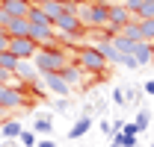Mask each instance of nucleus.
Wrapping results in <instances>:
<instances>
[{
	"label": "nucleus",
	"mask_w": 154,
	"mask_h": 147,
	"mask_svg": "<svg viewBox=\"0 0 154 147\" xmlns=\"http://www.w3.org/2000/svg\"><path fill=\"white\" fill-rule=\"evenodd\" d=\"M27 103V97H24V88L21 85H6V82H0V106L9 112V109H21Z\"/></svg>",
	"instance_id": "nucleus-5"
},
{
	"label": "nucleus",
	"mask_w": 154,
	"mask_h": 147,
	"mask_svg": "<svg viewBox=\"0 0 154 147\" xmlns=\"http://www.w3.org/2000/svg\"><path fill=\"white\" fill-rule=\"evenodd\" d=\"M80 24L86 30H107V18H110V3L107 0H89L83 6H77Z\"/></svg>",
	"instance_id": "nucleus-1"
},
{
	"label": "nucleus",
	"mask_w": 154,
	"mask_h": 147,
	"mask_svg": "<svg viewBox=\"0 0 154 147\" xmlns=\"http://www.w3.org/2000/svg\"><path fill=\"white\" fill-rule=\"evenodd\" d=\"M62 9H65V3H62V0H48V3H42V12L51 18V24L62 15Z\"/></svg>",
	"instance_id": "nucleus-17"
},
{
	"label": "nucleus",
	"mask_w": 154,
	"mask_h": 147,
	"mask_svg": "<svg viewBox=\"0 0 154 147\" xmlns=\"http://www.w3.org/2000/svg\"><path fill=\"white\" fill-rule=\"evenodd\" d=\"M42 82L48 85V91L57 94V97H68L71 94V82L62 76L59 71H51V74H42Z\"/></svg>",
	"instance_id": "nucleus-6"
},
{
	"label": "nucleus",
	"mask_w": 154,
	"mask_h": 147,
	"mask_svg": "<svg viewBox=\"0 0 154 147\" xmlns=\"http://www.w3.org/2000/svg\"><path fill=\"white\" fill-rule=\"evenodd\" d=\"M119 33H122L125 38H131V41H139V38H142V33H139V21H136V18H131Z\"/></svg>",
	"instance_id": "nucleus-18"
},
{
	"label": "nucleus",
	"mask_w": 154,
	"mask_h": 147,
	"mask_svg": "<svg viewBox=\"0 0 154 147\" xmlns=\"http://www.w3.org/2000/svg\"><path fill=\"white\" fill-rule=\"evenodd\" d=\"M113 147H125V141H122V135H113Z\"/></svg>",
	"instance_id": "nucleus-32"
},
{
	"label": "nucleus",
	"mask_w": 154,
	"mask_h": 147,
	"mask_svg": "<svg viewBox=\"0 0 154 147\" xmlns=\"http://www.w3.org/2000/svg\"><path fill=\"white\" fill-rule=\"evenodd\" d=\"M30 38L36 41L38 47H45V44H57V30H54V24H30Z\"/></svg>",
	"instance_id": "nucleus-9"
},
{
	"label": "nucleus",
	"mask_w": 154,
	"mask_h": 147,
	"mask_svg": "<svg viewBox=\"0 0 154 147\" xmlns=\"http://www.w3.org/2000/svg\"><path fill=\"white\" fill-rule=\"evenodd\" d=\"M145 94H154V79H148V82H145Z\"/></svg>",
	"instance_id": "nucleus-33"
},
{
	"label": "nucleus",
	"mask_w": 154,
	"mask_h": 147,
	"mask_svg": "<svg viewBox=\"0 0 154 147\" xmlns=\"http://www.w3.org/2000/svg\"><path fill=\"white\" fill-rule=\"evenodd\" d=\"M113 103H119V106L125 103V91L122 88H113Z\"/></svg>",
	"instance_id": "nucleus-28"
},
{
	"label": "nucleus",
	"mask_w": 154,
	"mask_h": 147,
	"mask_svg": "<svg viewBox=\"0 0 154 147\" xmlns=\"http://www.w3.org/2000/svg\"><path fill=\"white\" fill-rule=\"evenodd\" d=\"M151 127H154V124H151Z\"/></svg>",
	"instance_id": "nucleus-39"
},
{
	"label": "nucleus",
	"mask_w": 154,
	"mask_h": 147,
	"mask_svg": "<svg viewBox=\"0 0 154 147\" xmlns=\"http://www.w3.org/2000/svg\"><path fill=\"white\" fill-rule=\"evenodd\" d=\"M107 3H125V0H107Z\"/></svg>",
	"instance_id": "nucleus-36"
},
{
	"label": "nucleus",
	"mask_w": 154,
	"mask_h": 147,
	"mask_svg": "<svg viewBox=\"0 0 154 147\" xmlns=\"http://www.w3.org/2000/svg\"><path fill=\"white\" fill-rule=\"evenodd\" d=\"M30 6H33L30 0H0V9H3V12H9L12 18L27 15V12H30Z\"/></svg>",
	"instance_id": "nucleus-13"
},
{
	"label": "nucleus",
	"mask_w": 154,
	"mask_h": 147,
	"mask_svg": "<svg viewBox=\"0 0 154 147\" xmlns=\"http://www.w3.org/2000/svg\"><path fill=\"white\" fill-rule=\"evenodd\" d=\"M89 129H92V118L83 115V118H77V121H74V127L68 129V138H83Z\"/></svg>",
	"instance_id": "nucleus-16"
},
{
	"label": "nucleus",
	"mask_w": 154,
	"mask_h": 147,
	"mask_svg": "<svg viewBox=\"0 0 154 147\" xmlns=\"http://www.w3.org/2000/svg\"><path fill=\"white\" fill-rule=\"evenodd\" d=\"M9 50L18 56V59H33L36 50H38V44L30 36H15V38H9Z\"/></svg>",
	"instance_id": "nucleus-8"
},
{
	"label": "nucleus",
	"mask_w": 154,
	"mask_h": 147,
	"mask_svg": "<svg viewBox=\"0 0 154 147\" xmlns=\"http://www.w3.org/2000/svg\"><path fill=\"white\" fill-rule=\"evenodd\" d=\"M134 121H136V127H139V129H145L148 124H151V115H148V112H139Z\"/></svg>",
	"instance_id": "nucleus-25"
},
{
	"label": "nucleus",
	"mask_w": 154,
	"mask_h": 147,
	"mask_svg": "<svg viewBox=\"0 0 154 147\" xmlns=\"http://www.w3.org/2000/svg\"><path fill=\"white\" fill-rule=\"evenodd\" d=\"M0 50H9V33L0 27Z\"/></svg>",
	"instance_id": "nucleus-27"
},
{
	"label": "nucleus",
	"mask_w": 154,
	"mask_h": 147,
	"mask_svg": "<svg viewBox=\"0 0 154 147\" xmlns=\"http://www.w3.org/2000/svg\"><path fill=\"white\" fill-rule=\"evenodd\" d=\"M74 62L83 68V74H104V68L110 65V62L104 59V53L98 50L95 44H92V47H80L77 56H74Z\"/></svg>",
	"instance_id": "nucleus-3"
},
{
	"label": "nucleus",
	"mask_w": 154,
	"mask_h": 147,
	"mask_svg": "<svg viewBox=\"0 0 154 147\" xmlns=\"http://www.w3.org/2000/svg\"><path fill=\"white\" fill-rule=\"evenodd\" d=\"M95 47L101 50V53H104V59H107L110 65H119V62H122V53H119V47L113 44V36H110V38H101Z\"/></svg>",
	"instance_id": "nucleus-12"
},
{
	"label": "nucleus",
	"mask_w": 154,
	"mask_h": 147,
	"mask_svg": "<svg viewBox=\"0 0 154 147\" xmlns=\"http://www.w3.org/2000/svg\"><path fill=\"white\" fill-rule=\"evenodd\" d=\"M101 132H104V135H113L116 129H113V124H110V121H101Z\"/></svg>",
	"instance_id": "nucleus-29"
},
{
	"label": "nucleus",
	"mask_w": 154,
	"mask_h": 147,
	"mask_svg": "<svg viewBox=\"0 0 154 147\" xmlns=\"http://www.w3.org/2000/svg\"><path fill=\"white\" fill-rule=\"evenodd\" d=\"M113 44L119 47V53H131L134 50V44L136 41H131V38H125L122 33H113Z\"/></svg>",
	"instance_id": "nucleus-19"
},
{
	"label": "nucleus",
	"mask_w": 154,
	"mask_h": 147,
	"mask_svg": "<svg viewBox=\"0 0 154 147\" xmlns=\"http://www.w3.org/2000/svg\"><path fill=\"white\" fill-rule=\"evenodd\" d=\"M139 33L145 41H154V18H142L139 21Z\"/></svg>",
	"instance_id": "nucleus-22"
},
{
	"label": "nucleus",
	"mask_w": 154,
	"mask_h": 147,
	"mask_svg": "<svg viewBox=\"0 0 154 147\" xmlns=\"http://www.w3.org/2000/svg\"><path fill=\"white\" fill-rule=\"evenodd\" d=\"M18 141L24 147H36V141H38V135H36V129H33V132H27V129H24V132H21L18 135Z\"/></svg>",
	"instance_id": "nucleus-23"
},
{
	"label": "nucleus",
	"mask_w": 154,
	"mask_h": 147,
	"mask_svg": "<svg viewBox=\"0 0 154 147\" xmlns=\"http://www.w3.org/2000/svg\"><path fill=\"white\" fill-rule=\"evenodd\" d=\"M36 135H51V132H54V121H51V118H36Z\"/></svg>",
	"instance_id": "nucleus-21"
},
{
	"label": "nucleus",
	"mask_w": 154,
	"mask_h": 147,
	"mask_svg": "<svg viewBox=\"0 0 154 147\" xmlns=\"http://www.w3.org/2000/svg\"><path fill=\"white\" fill-rule=\"evenodd\" d=\"M122 68H128V71H136L139 68V62L134 59V53H122V62H119Z\"/></svg>",
	"instance_id": "nucleus-24"
},
{
	"label": "nucleus",
	"mask_w": 154,
	"mask_h": 147,
	"mask_svg": "<svg viewBox=\"0 0 154 147\" xmlns=\"http://www.w3.org/2000/svg\"><path fill=\"white\" fill-rule=\"evenodd\" d=\"M21 59L12 50H0V68H9V71H15V65H18Z\"/></svg>",
	"instance_id": "nucleus-20"
},
{
	"label": "nucleus",
	"mask_w": 154,
	"mask_h": 147,
	"mask_svg": "<svg viewBox=\"0 0 154 147\" xmlns=\"http://www.w3.org/2000/svg\"><path fill=\"white\" fill-rule=\"evenodd\" d=\"M122 141H125V147H136V135H122Z\"/></svg>",
	"instance_id": "nucleus-31"
},
{
	"label": "nucleus",
	"mask_w": 154,
	"mask_h": 147,
	"mask_svg": "<svg viewBox=\"0 0 154 147\" xmlns=\"http://www.w3.org/2000/svg\"><path fill=\"white\" fill-rule=\"evenodd\" d=\"M122 132H125V135H139L142 129L136 127V121H131V124H125V127H122Z\"/></svg>",
	"instance_id": "nucleus-26"
},
{
	"label": "nucleus",
	"mask_w": 154,
	"mask_h": 147,
	"mask_svg": "<svg viewBox=\"0 0 154 147\" xmlns=\"http://www.w3.org/2000/svg\"><path fill=\"white\" fill-rule=\"evenodd\" d=\"M30 3H33V6H42V3H48V0H30Z\"/></svg>",
	"instance_id": "nucleus-34"
},
{
	"label": "nucleus",
	"mask_w": 154,
	"mask_h": 147,
	"mask_svg": "<svg viewBox=\"0 0 154 147\" xmlns=\"http://www.w3.org/2000/svg\"><path fill=\"white\" fill-rule=\"evenodd\" d=\"M6 33H9V38H15V36H30V18H27V15H21V18H9Z\"/></svg>",
	"instance_id": "nucleus-14"
},
{
	"label": "nucleus",
	"mask_w": 154,
	"mask_h": 147,
	"mask_svg": "<svg viewBox=\"0 0 154 147\" xmlns=\"http://www.w3.org/2000/svg\"><path fill=\"white\" fill-rule=\"evenodd\" d=\"M62 3H65V6H77V0H62Z\"/></svg>",
	"instance_id": "nucleus-35"
},
{
	"label": "nucleus",
	"mask_w": 154,
	"mask_h": 147,
	"mask_svg": "<svg viewBox=\"0 0 154 147\" xmlns=\"http://www.w3.org/2000/svg\"><path fill=\"white\" fill-rule=\"evenodd\" d=\"M24 127H21V121H0V138H6V141H15Z\"/></svg>",
	"instance_id": "nucleus-15"
},
{
	"label": "nucleus",
	"mask_w": 154,
	"mask_h": 147,
	"mask_svg": "<svg viewBox=\"0 0 154 147\" xmlns=\"http://www.w3.org/2000/svg\"><path fill=\"white\" fill-rule=\"evenodd\" d=\"M134 18L131 12H128V6L125 3H110V18H107V30H113V33H119L128 21Z\"/></svg>",
	"instance_id": "nucleus-10"
},
{
	"label": "nucleus",
	"mask_w": 154,
	"mask_h": 147,
	"mask_svg": "<svg viewBox=\"0 0 154 147\" xmlns=\"http://www.w3.org/2000/svg\"><path fill=\"white\" fill-rule=\"evenodd\" d=\"M3 112H6V109H3V106H0V118H3Z\"/></svg>",
	"instance_id": "nucleus-37"
},
{
	"label": "nucleus",
	"mask_w": 154,
	"mask_h": 147,
	"mask_svg": "<svg viewBox=\"0 0 154 147\" xmlns=\"http://www.w3.org/2000/svg\"><path fill=\"white\" fill-rule=\"evenodd\" d=\"M15 79H18L21 85H36L38 79H42V74L33 65V59H21L18 65H15Z\"/></svg>",
	"instance_id": "nucleus-7"
},
{
	"label": "nucleus",
	"mask_w": 154,
	"mask_h": 147,
	"mask_svg": "<svg viewBox=\"0 0 154 147\" xmlns=\"http://www.w3.org/2000/svg\"><path fill=\"white\" fill-rule=\"evenodd\" d=\"M36 147H57V141H51V138L45 135V138H38V141H36Z\"/></svg>",
	"instance_id": "nucleus-30"
},
{
	"label": "nucleus",
	"mask_w": 154,
	"mask_h": 147,
	"mask_svg": "<svg viewBox=\"0 0 154 147\" xmlns=\"http://www.w3.org/2000/svg\"><path fill=\"white\" fill-rule=\"evenodd\" d=\"M54 30H57V36H80L86 27L80 24V15H77V6H65L62 9V15L54 21Z\"/></svg>",
	"instance_id": "nucleus-4"
},
{
	"label": "nucleus",
	"mask_w": 154,
	"mask_h": 147,
	"mask_svg": "<svg viewBox=\"0 0 154 147\" xmlns=\"http://www.w3.org/2000/svg\"><path fill=\"white\" fill-rule=\"evenodd\" d=\"M148 147H154V144H148Z\"/></svg>",
	"instance_id": "nucleus-38"
},
{
	"label": "nucleus",
	"mask_w": 154,
	"mask_h": 147,
	"mask_svg": "<svg viewBox=\"0 0 154 147\" xmlns=\"http://www.w3.org/2000/svg\"><path fill=\"white\" fill-rule=\"evenodd\" d=\"M134 59L139 62V65H148V62H154V41H145V38H139L134 44Z\"/></svg>",
	"instance_id": "nucleus-11"
},
{
	"label": "nucleus",
	"mask_w": 154,
	"mask_h": 147,
	"mask_svg": "<svg viewBox=\"0 0 154 147\" xmlns=\"http://www.w3.org/2000/svg\"><path fill=\"white\" fill-rule=\"evenodd\" d=\"M68 62H71V59H68V53H65V50H59L57 44H45V47H38L36 56H33V65L38 68V74L62 71Z\"/></svg>",
	"instance_id": "nucleus-2"
}]
</instances>
